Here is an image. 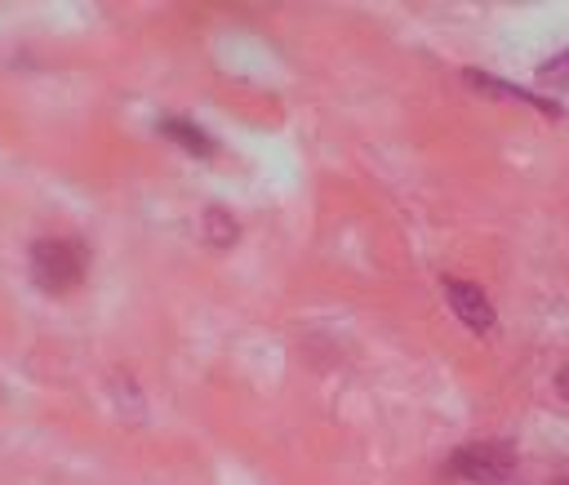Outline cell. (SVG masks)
<instances>
[{"instance_id":"4","label":"cell","mask_w":569,"mask_h":485,"mask_svg":"<svg viewBox=\"0 0 569 485\" xmlns=\"http://www.w3.org/2000/svg\"><path fill=\"white\" fill-rule=\"evenodd\" d=\"M462 76H467L471 89H480V93H489V98H516V102H529L533 111H542L547 120H560V102H556V98H542V93H533V89H520V85H511V80H502V76H489V71H476V67H467Z\"/></svg>"},{"instance_id":"5","label":"cell","mask_w":569,"mask_h":485,"mask_svg":"<svg viewBox=\"0 0 569 485\" xmlns=\"http://www.w3.org/2000/svg\"><path fill=\"white\" fill-rule=\"evenodd\" d=\"M160 133L164 138H173L182 151H191V156H213V138L200 129V125H191L187 116H164L160 120Z\"/></svg>"},{"instance_id":"7","label":"cell","mask_w":569,"mask_h":485,"mask_svg":"<svg viewBox=\"0 0 569 485\" xmlns=\"http://www.w3.org/2000/svg\"><path fill=\"white\" fill-rule=\"evenodd\" d=\"M204 236H209L213 245H231V240H236L231 214H227V209H204Z\"/></svg>"},{"instance_id":"2","label":"cell","mask_w":569,"mask_h":485,"mask_svg":"<svg viewBox=\"0 0 569 485\" xmlns=\"http://www.w3.org/2000/svg\"><path fill=\"white\" fill-rule=\"evenodd\" d=\"M449 472L471 485H525L520 481V454L511 441H471L449 454Z\"/></svg>"},{"instance_id":"1","label":"cell","mask_w":569,"mask_h":485,"mask_svg":"<svg viewBox=\"0 0 569 485\" xmlns=\"http://www.w3.org/2000/svg\"><path fill=\"white\" fill-rule=\"evenodd\" d=\"M27 271L40 294H67L89 271V249L76 236H40L27 249Z\"/></svg>"},{"instance_id":"8","label":"cell","mask_w":569,"mask_h":485,"mask_svg":"<svg viewBox=\"0 0 569 485\" xmlns=\"http://www.w3.org/2000/svg\"><path fill=\"white\" fill-rule=\"evenodd\" d=\"M556 387H560V396H565V400H569V365H565V369H560V374H556Z\"/></svg>"},{"instance_id":"6","label":"cell","mask_w":569,"mask_h":485,"mask_svg":"<svg viewBox=\"0 0 569 485\" xmlns=\"http://www.w3.org/2000/svg\"><path fill=\"white\" fill-rule=\"evenodd\" d=\"M538 85H547V89H560V93H569V49H560L556 58H547V62L538 67Z\"/></svg>"},{"instance_id":"9","label":"cell","mask_w":569,"mask_h":485,"mask_svg":"<svg viewBox=\"0 0 569 485\" xmlns=\"http://www.w3.org/2000/svg\"><path fill=\"white\" fill-rule=\"evenodd\" d=\"M556 485H569V472H565V476H560V481H556Z\"/></svg>"},{"instance_id":"3","label":"cell","mask_w":569,"mask_h":485,"mask_svg":"<svg viewBox=\"0 0 569 485\" xmlns=\"http://www.w3.org/2000/svg\"><path fill=\"white\" fill-rule=\"evenodd\" d=\"M445 303H449V311L471 329V334H489L493 325H498V311H493V303H489V294L476 285V280H458V276H449L445 285Z\"/></svg>"}]
</instances>
